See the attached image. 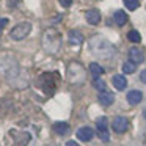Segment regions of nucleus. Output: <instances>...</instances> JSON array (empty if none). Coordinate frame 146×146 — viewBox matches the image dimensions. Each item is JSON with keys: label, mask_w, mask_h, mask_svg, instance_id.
<instances>
[{"label": "nucleus", "mask_w": 146, "mask_h": 146, "mask_svg": "<svg viewBox=\"0 0 146 146\" xmlns=\"http://www.w3.org/2000/svg\"><path fill=\"white\" fill-rule=\"evenodd\" d=\"M61 46V36L55 29H47L42 35V47L49 54H55L58 52Z\"/></svg>", "instance_id": "nucleus-1"}, {"label": "nucleus", "mask_w": 146, "mask_h": 146, "mask_svg": "<svg viewBox=\"0 0 146 146\" xmlns=\"http://www.w3.org/2000/svg\"><path fill=\"white\" fill-rule=\"evenodd\" d=\"M30 32H32V24L30 22H21V24H17L16 27H13L10 36L14 41H22V39H25L27 36H29Z\"/></svg>", "instance_id": "nucleus-2"}, {"label": "nucleus", "mask_w": 146, "mask_h": 146, "mask_svg": "<svg viewBox=\"0 0 146 146\" xmlns=\"http://www.w3.org/2000/svg\"><path fill=\"white\" fill-rule=\"evenodd\" d=\"M77 74H80V76H83V77L86 76V74H85V69L82 68V64H79V63H71L69 68H68V77H69L71 83H80Z\"/></svg>", "instance_id": "nucleus-3"}, {"label": "nucleus", "mask_w": 146, "mask_h": 146, "mask_svg": "<svg viewBox=\"0 0 146 146\" xmlns=\"http://www.w3.org/2000/svg\"><path fill=\"white\" fill-rule=\"evenodd\" d=\"M10 137H13V146H27L30 141V133L29 132L10 130Z\"/></svg>", "instance_id": "nucleus-4"}, {"label": "nucleus", "mask_w": 146, "mask_h": 146, "mask_svg": "<svg viewBox=\"0 0 146 146\" xmlns=\"http://www.w3.org/2000/svg\"><path fill=\"white\" fill-rule=\"evenodd\" d=\"M111 127H113L115 132L123 133V132H126V130L129 129V121H127L124 116H116L113 119V123H111Z\"/></svg>", "instance_id": "nucleus-5"}, {"label": "nucleus", "mask_w": 146, "mask_h": 146, "mask_svg": "<svg viewBox=\"0 0 146 146\" xmlns=\"http://www.w3.org/2000/svg\"><path fill=\"white\" fill-rule=\"evenodd\" d=\"M94 137V132H93L91 127L85 126V127H80L79 130H77V138L82 140V141H90V140Z\"/></svg>", "instance_id": "nucleus-6"}, {"label": "nucleus", "mask_w": 146, "mask_h": 146, "mask_svg": "<svg viewBox=\"0 0 146 146\" xmlns=\"http://www.w3.org/2000/svg\"><path fill=\"white\" fill-rule=\"evenodd\" d=\"M85 19L91 25H98L101 22V13H99V10H88L85 13Z\"/></svg>", "instance_id": "nucleus-7"}, {"label": "nucleus", "mask_w": 146, "mask_h": 146, "mask_svg": "<svg viewBox=\"0 0 146 146\" xmlns=\"http://www.w3.org/2000/svg\"><path fill=\"white\" fill-rule=\"evenodd\" d=\"M129 58H130V61H133L137 64V63H141L145 60V55H143V52L138 47H132L129 50Z\"/></svg>", "instance_id": "nucleus-8"}, {"label": "nucleus", "mask_w": 146, "mask_h": 146, "mask_svg": "<svg viewBox=\"0 0 146 146\" xmlns=\"http://www.w3.org/2000/svg\"><path fill=\"white\" fill-rule=\"evenodd\" d=\"M141 99H143V94H141V91H138V90H132V91H129V94H127V102H129L130 105L140 104Z\"/></svg>", "instance_id": "nucleus-9"}, {"label": "nucleus", "mask_w": 146, "mask_h": 146, "mask_svg": "<svg viewBox=\"0 0 146 146\" xmlns=\"http://www.w3.org/2000/svg\"><path fill=\"white\" fill-rule=\"evenodd\" d=\"M83 42L82 33H79L77 30H71L69 32V44L71 46H80Z\"/></svg>", "instance_id": "nucleus-10"}, {"label": "nucleus", "mask_w": 146, "mask_h": 146, "mask_svg": "<svg viewBox=\"0 0 146 146\" xmlns=\"http://www.w3.org/2000/svg\"><path fill=\"white\" fill-rule=\"evenodd\" d=\"M115 101V96L111 94V93H107V91H101V94H99V102H101L102 105H105V107H108V105H111Z\"/></svg>", "instance_id": "nucleus-11"}, {"label": "nucleus", "mask_w": 146, "mask_h": 146, "mask_svg": "<svg viewBox=\"0 0 146 146\" xmlns=\"http://www.w3.org/2000/svg\"><path fill=\"white\" fill-rule=\"evenodd\" d=\"M111 82H113V86L116 90H124L126 88V85H127V80H126V77L124 76H119V74H116V76H113V79H111Z\"/></svg>", "instance_id": "nucleus-12"}, {"label": "nucleus", "mask_w": 146, "mask_h": 146, "mask_svg": "<svg viewBox=\"0 0 146 146\" xmlns=\"http://www.w3.org/2000/svg\"><path fill=\"white\" fill-rule=\"evenodd\" d=\"M52 129H54L58 135H66V133L69 132V124L63 123V121H61V123H55L54 126H52Z\"/></svg>", "instance_id": "nucleus-13"}, {"label": "nucleus", "mask_w": 146, "mask_h": 146, "mask_svg": "<svg viewBox=\"0 0 146 146\" xmlns=\"http://www.w3.org/2000/svg\"><path fill=\"white\" fill-rule=\"evenodd\" d=\"M90 72H91V76L94 77V79H98V77H101L102 74H104V68L99 66L98 63H91L90 64Z\"/></svg>", "instance_id": "nucleus-14"}, {"label": "nucleus", "mask_w": 146, "mask_h": 146, "mask_svg": "<svg viewBox=\"0 0 146 146\" xmlns=\"http://www.w3.org/2000/svg\"><path fill=\"white\" fill-rule=\"evenodd\" d=\"M113 17H115V22H116L119 27H121V25H124V24L127 22V14L124 13V11H121V10H119V11H116Z\"/></svg>", "instance_id": "nucleus-15"}, {"label": "nucleus", "mask_w": 146, "mask_h": 146, "mask_svg": "<svg viewBox=\"0 0 146 146\" xmlns=\"http://www.w3.org/2000/svg\"><path fill=\"white\" fill-rule=\"evenodd\" d=\"M96 126H98V130H99V132H105V130H107V126H108L107 118H105V116L99 118V119L96 121Z\"/></svg>", "instance_id": "nucleus-16"}, {"label": "nucleus", "mask_w": 146, "mask_h": 146, "mask_svg": "<svg viewBox=\"0 0 146 146\" xmlns=\"http://www.w3.org/2000/svg\"><path fill=\"white\" fill-rule=\"evenodd\" d=\"M137 69V64L133 63V61H126V63L123 64V71L126 74H133Z\"/></svg>", "instance_id": "nucleus-17"}, {"label": "nucleus", "mask_w": 146, "mask_h": 146, "mask_svg": "<svg viewBox=\"0 0 146 146\" xmlns=\"http://www.w3.org/2000/svg\"><path fill=\"white\" fill-rule=\"evenodd\" d=\"M127 38H129L130 42H140L141 41V35H140L137 30H130V32L127 33Z\"/></svg>", "instance_id": "nucleus-18"}, {"label": "nucleus", "mask_w": 146, "mask_h": 146, "mask_svg": "<svg viewBox=\"0 0 146 146\" xmlns=\"http://www.w3.org/2000/svg\"><path fill=\"white\" fill-rule=\"evenodd\" d=\"M123 2H124V5H126V8H129L130 11L137 10V8L140 7V2H138V0H123Z\"/></svg>", "instance_id": "nucleus-19"}, {"label": "nucleus", "mask_w": 146, "mask_h": 146, "mask_svg": "<svg viewBox=\"0 0 146 146\" xmlns=\"http://www.w3.org/2000/svg\"><path fill=\"white\" fill-rule=\"evenodd\" d=\"M94 88L101 90V91H105V82H102V80L96 79V80H94Z\"/></svg>", "instance_id": "nucleus-20"}, {"label": "nucleus", "mask_w": 146, "mask_h": 146, "mask_svg": "<svg viewBox=\"0 0 146 146\" xmlns=\"http://www.w3.org/2000/svg\"><path fill=\"white\" fill-rule=\"evenodd\" d=\"M99 137H101L102 141H108L110 140V137H108V132L105 130V132H99Z\"/></svg>", "instance_id": "nucleus-21"}, {"label": "nucleus", "mask_w": 146, "mask_h": 146, "mask_svg": "<svg viewBox=\"0 0 146 146\" xmlns=\"http://www.w3.org/2000/svg\"><path fill=\"white\" fill-rule=\"evenodd\" d=\"M58 2H60V5H63L64 8H68V7L72 5V0H58Z\"/></svg>", "instance_id": "nucleus-22"}, {"label": "nucleus", "mask_w": 146, "mask_h": 146, "mask_svg": "<svg viewBox=\"0 0 146 146\" xmlns=\"http://www.w3.org/2000/svg\"><path fill=\"white\" fill-rule=\"evenodd\" d=\"M7 24H8V19L2 17V19H0V30H2V29H5V27H7Z\"/></svg>", "instance_id": "nucleus-23"}, {"label": "nucleus", "mask_w": 146, "mask_h": 146, "mask_svg": "<svg viewBox=\"0 0 146 146\" xmlns=\"http://www.w3.org/2000/svg\"><path fill=\"white\" fill-rule=\"evenodd\" d=\"M66 146H80V145H79V143H76L74 140H69V141L66 143Z\"/></svg>", "instance_id": "nucleus-24"}, {"label": "nucleus", "mask_w": 146, "mask_h": 146, "mask_svg": "<svg viewBox=\"0 0 146 146\" xmlns=\"http://www.w3.org/2000/svg\"><path fill=\"white\" fill-rule=\"evenodd\" d=\"M140 79H141V82H145V83H146V71H143V72H141Z\"/></svg>", "instance_id": "nucleus-25"}, {"label": "nucleus", "mask_w": 146, "mask_h": 146, "mask_svg": "<svg viewBox=\"0 0 146 146\" xmlns=\"http://www.w3.org/2000/svg\"><path fill=\"white\" fill-rule=\"evenodd\" d=\"M143 116H145V119H146V108L143 110Z\"/></svg>", "instance_id": "nucleus-26"}, {"label": "nucleus", "mask_w": 146, "mask_h": 146, "mask_svg": "<svg viewBox=\"0 0 146 146\" xmlns=\"http://www.w3.org/2000/svg\"><path fill=\"white\" fill-rule=\"evenodd\" d=\"M145 145H146V133H145Z\"/></svg>", "instance_id": "nucleus-27"}]
</instances>
